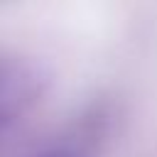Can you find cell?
<instances>
[{"label": "cell", "mask_w": 157, "mask_h": 157, "mask_svg": "<svg viewBox=\"0 0 157 157\" xmlns=\"http://www.w3.org/2000/svg\"><path fill=\"white\" fill-rule=\"evenodd\" d=\"M44 74L22 59L0 56V132L17 123L44 93Z\"/></svg>", "instance_id": "cell-1"}, {"label": "cell", "mask_w": 157, "mask_h": 157, "mask_svg": "<svg viewBox=\"0 0 157 157\" xmlns=\"http://www.w3.org/2000/svg\"><path fill=\"white\" fill-rule=\"evenodd\" d=\"M32 157H86V155L69 145H47V147H39Z\"/></svg>", "instance_id": "cell-2"}]
</instances>
